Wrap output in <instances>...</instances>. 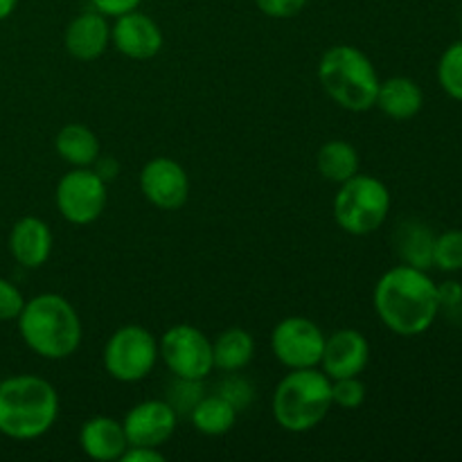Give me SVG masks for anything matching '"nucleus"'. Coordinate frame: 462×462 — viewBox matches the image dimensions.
Listing matches in <instances>:
<instances>
[{
  "instance_id": "39448f33",
  "label": "nucleus",
  "mask_w": 462,
  "mask_h": 462,
  "mask_svg": "<svg viewBox=\"0 0 462 462\" xmlns=\"http://www.w3.org/2000/svg\"><path fill=\"white\" fill-rule=\"evenodd\" d=\"M319 81L334 104L352 113L374 108L379 75L374 63L355 45H334L320 57Z\"/></svg>"
},
{
  "instance_id": "c85d7f7f",
  "label": "nucleus",
  "mask_w": 462,
  "mask_h": 462,
  "mask_svg": "<svg viewBox=\"0 0 462 462\" xmlns=\"http://www.w3.org/2000/svg\"><path fill=\"white\" fill-rule=\"evenodd\" d=\"M25 298H23L21 289L7 278H0V323H9L21 316Z\"/></svg>"
},
{
  "instance_id": "20e7f679",
  "label": "nucleus",
  "mask_w": 462,
  "mask_h": 462,
  "mask_svg": "<svg viewBox=\"0 0 462 462\" xmlns=\"http://www.w3.org/2000/svg\"><path fill=\"white\" fill-rule=\"evenodd\" d=\"M332 379L320 368L289 370L273 391V418L289 433H307L332 411Z\"/></svg>"
},
{
  "instance_id": "1a4fd4ad",
  "label": "nucleus",
  "mask_w": 462,
  "mask_h": 462,
  "mask_svg": "<svg viewBox=\"0 0 462 462\" xmlns=\"http://www.w3.org/2000/svg\"><path fill=\"white\" fill-rule=\"evenodd\" d=\"M106 180L90 167H72L57 183L54 203L68 224L88 226L106 210Z\"/></svg>"
},
{
  "instance_id": "2f4dec72",
  "label": "nucleus",
  "mask_w": 462,
  "mask_h": 462,
  "mask_svg": "<svg viewBox=\"0 0 462 462\" xmlns=\"http://www.w3.org/2000/svg\"><path fill=\"white\" fill-rule=\"evenodd\" d=\"M122 462H165V454L158 447L129 445L122 454Z\"/></svg>"
},
{
  "instance_id": "f03ea898",
  "label": "nucleus",
  "mask_w": 462,
  "mask_h": 462,
  "mask_svg": "<svg viewBox=\"0 0 462 462\" xmlns=\"http://www.w3.org/2000/svg\"><path fill=\"white\" fill-rule=\"evenodd\" d=\"M16 323L23 343L48 361H61L75 355L84 337L79 314L59 293H39L25 300Z\"/></svg>"
},
{
  "instance_id": "5701e85b",
  "label": "nucleus",
  "mask_w": 462,
  "mask_h": 462,
  "mask_svg": "<svg viewBox=\"0 0 462 462\" xmlns=\"http://www.w3.org/2000/svg\"><path fill=\"white\" fill-rule=\"evenodd\" d=\"M359 152L347 140H328L316 153V170L323 179L341 185L359 174Z\"/></svg>"
},
{
  "instance_id": "9b49d317",
  "label": "nucleus",
  "mask_w": 462,
  "mask_h": 462,
  "mask_svg": "<svg viewBox=\"0 0 462 462\" xmlns=\"http://www.w3.org/2000/svg\"><path fill=\"white\" fill-rule=\"evenodd\" d=\"M140 192L158 210H179L188 203L189 176L174 158H152L140 171Z\"/></svg>"
},
{
  "instance_id": "4468645a",
  "label": "nucleus",
  "mask_w": 462,
  "mask_h": 462,
  "mask_svg": "<svg viewBox=\"0 0 462 462\" xmlns=\"http://www.w3.org/2000/svg\"><path fill=\"white\" fill-rule=\"evenodd\" d=\"M370 361V343L359 329H337L325 337L323 359L319 368L329 379L361 377Z\"/></svg>"
},
{
  "instance_id": "bb28decb",
  "label": "nucleus",
  "mask_w": 462,
  "mask_h": 462,
  "mask_svg": "<svg viewBox=\"0 0 462 462\" xmlns=\"http://www.w3.org/2000/svg\"><path fill=\"white\" fill-rule=\"evenodd\" d=\"M217 395L228 400L242 413L246 406H251L255 402V386L248 379L239 377L237 373H226V379L217 386Z\"/></svg>"
},
{
  "instance_id": "2eb2a0df",
  "label": "nucleus",
  "mask_w": 462,
  "mask_h": 462,
  "mask_svg": "<svg viewBox=\"0 0 462 462\" xmlns=\"http://www.w3.org/2000/svg\"><path fill=\"white\" fill-rule=\"evenodd\" d=\"M108 43H111V25H108V18L97 9H88L72 18L63 34V45H66L68 54L79 61L99 59L106 52Z\"/></svg>"
},
{
  "instance_id": "cd10ccee",
  "label": "nucleus",
  "mask_w": 462,
  "mask_h": 462,
  "mask_svg": "<svg viewBox=\"0 0 462 462\" xmlns=\"http://www.w3.org/2000/svg\"><path fill=\"white\" fill-rule=\"evenodd\" d=\"M365 402V383L359 377L332 379V404L343 411L361 409Z\"/></svg>"
},
{
  "instance_id": "0eeeda50",
  "label": "nucleus",
  "mask_w": 462,
  "mask_h": 462,
  "mask_svg": "<svg viewBox=\"0 0 462 462\" xmlns=\"http://www.w3.org/2000/svg\"><path fill=\"white\" fill-rule=\"evenodd\" d=\"M158 341L143 325H122L108 337L102 352V364L108 377L120 383H135L147 379L156 368Z\"/></svg>"
},
{
  "instance_id": "ddd939ff",
  "label": "nucleus",
  "mask_w": 462,
  "mask_h": 462,
  "mask_svg": "<svg viewBox=\"0 0 462 462\" xmlns=\"http://www.w3.org/2000/svg\"><path fill=\"white\" fill-rule=\"evenodd\" d=\"M111 43L125 57L147 61L161 52L165 39H162L161 25L152 16L134 9L116 18L111 25Z\"/></svg>"
},
{
  "instance_id": "c756f323",
  "label": "nucleus",
  "mask_w": 462,
  "mask_h": 462,
  "mask_svg": "<svg viewBox=\"0 0 462 462\" xmlns=\"http://www.w3.org/2000/svg\"><path fill=\"white\" fill-rule=\"evenodd\" d=\"M255 5L269 18H293L305 9L307 0H255Z\"/></svg>"
},
{
  "instance_id": "a878e982",
  "label": "nucleus",
  "mask_w": 462,
  "mask_h": 462,
  "mask_svg": "<svg viewBox=\"0 0 462 462\" xmlns=\"http://www.w3.org/2000/svg\"><path fill=\"white\" fill-rule=\"evenodd\" d=\"M170 386L167 393V404L176 411V415H189V411L199 404L203 397V382H192V379H179Z\"/></svg>"
},
{
  "instance_id": "6e6552de",
  "label": "nucleus",
  "mask_w": 462,
  "mask_h": 462,
  "mask_svg": "<svg viewBox=\"0 0 462 462\" xmlns=\"http://www.w3.org/2000/svg\"><path fill=\"white\" fill-rule=\"evenodd\" d=\"M158 355L174 377L206 382L215 370L212 341L199 328L174 325L158 341Z\"/></svg>"
},
{
  "instance_id": "aec40b11",
  "label": "nucleus",
  "mask_w": 462,
  "mask_h": 462,
  "mask_svg": "<svg viewBox=\"0 0 462 462\" xmlns=\"http://www.w3.org/2000/svg\"><path fill=\"white\" fill-rule=\"evenodd\" d=\"M237 415L239 411L228 400L215 393V395H203L199 404L189 411L188 418L201 436L219 438L233 431Z\"/></svg>"
},
{
  "instance_id": "412c9836",
  "label": "nucleus",
  "mask_w": 462,
  "mask_h": 462,
  "mask_svg": "<svg viewBox=\"0 0 462 462\" xmlns=\"http://www.w3.org/2000/svg\"><path fill=\"white\" fill-rule=\"evenodd\" d=\"M212 355H215V368L224 373H239L255 356V338L242 328L224 329L212 341Z\"/></svg>"
},
{
  "instance_id": "a211bd4d",
  "label": "nucleus",
  "mask_w": 462,
  "mask_h": 462,
  "mask_svg": "<svg viewBox=\"0 0 462 462\" xmlns=\"http://www.w3.org/2000/svg\"><path fill=\"white\" fill-rule=\"evenodd\" d=\"M374 106L391 120L404 122L418 116L424 106V93L411 77H388L379 81Z\"/></svg>"
},
{
  "instance_id": "7ed1b4c3",
  "label": "nucleus",
  "mask_w": 462,
  "mask_h": 462,
  "mask_svg": "<svg viewBox=\"0 0 462 462\" xmlns=\"http://www.w3.org/2000/svg\"><path fill=\"white\" fill-rule=\"evenodd\" d=\"M59 418V393L48 379L14 374L0 382V433L12 440H36Z\"/></svg>"
},
{
  "instance_id": "4be33fe9",
  "label": "nucleus",
  "mask_w": 462,
  "mask_h": 462,
  "mask_svg": "<svg viewBox=\"0 0 462 462\" xmlns=\"http://www.w3.org/2000/svg\"><path fill=\"white\" fill-rule=\"evenodd\" d=\"M397 253H400L402 262L415 269L429 271L433 266V244H436V235L422 221H406L397 230Z\"/></svg>"
},
{
  "instance_id": "f3484780",
  "label": "nucleus",
  "mask_w": 462,
  "mask_h": 462,
  "mask_svg": "<svg viewBox=\"0 0 462 462\" xmlns=\"http://www.w3.org/2000/svg\"><path fill=\"white\" fill-rule=\"evenodd\" d=\"M79 447L90 460L113 462L122 458L129 440H126L120 420L108 418V415H95L81 424Z\"/></svg>"
},
{
  "instance_id": "9d476101",
  "label": "nucleus",
  "mask_w": 462,
  "mask_h": 462,
  "mask_svg": "<svg viewBox=\"0 0 462 462\" xmlns=\"http://www.w3.org/2000/svg\"><path fill=\"white\" fill-rule=\"evenodd\" d=\"M325 332L305 316L282 319L271 332V350L289 370L319 368L323 359Z\"/></svg>"
},
{
  "instance_id": "dca6fc26",
  "label": "nucleus",
  "mask_w": 462,
  "mask_h": 462,
  "mask_svg": "<svg viewBox=\"0 0 462 462\" xmlns=\"http://www.w3.org/2000/svg\"><path fill=\"white\" fill-rule=\"evenodd\" d=\"M9 253L23 269H41L52 255V230L39 217H21L9 230Z\"/></svg>"
},
{
  "instance_id": "72a5a7b5",
  "label": "nucleus",
  "mask_w": 462,
  "mask_h": 462,
  "mask_svg": "<svg viewBox=\"0 0 462 462\" xmlns=\"http://www.w3.org/2000/svg\"><path fill=\"white\" fill-rule=\"evenodd\" d=\"M93 167H95V171H97V174L102 176L104 180H106V183L113 179V176L117 174V161H116V158L104 156V161H102V153H99V158L95 161Z\"/></svg>"
},
{
  "instance_id": "b1692460",
  "label": "nucleus",
  "mask_w": 462,
  "mask_h": 462,
  "mask_svg": "<svg viewBox=\"0 0 462 462\" xmlns=\"http://www.w3.org/2000/svg\"><path fill=\"white\" fill-rule=\"evenodd\" d=\"M438 81L456 102H462V41H456L438 61Z\"/></svg>"
},
{
  "instance_id": "7c9ffc66",
  "label": "nucleus",
  "mask_w": 462,
  "mask_h": 462,
  "mask_svg": "<svg viewBox=\"0 0 462 462\" xmlns=\"http://www.w3.org/2000/svg\"><path fill=\"white\" fill-rule=\"evenodd\" d=\"M90 3H93V9H97L106 18H117L122 14H129L134 9H138L143 0H90Z\"/></svg>"
},
{
  "instance_id": "6ab92c4d",
  "label": "nucleus",
  "mask_w": 462,
  "mask_h": 462,
  "mask_svg": "<svg viewBox=\"0 0 462 462\" xmlns=\"http://www.w3.org/2000/svg\"><path fill=\"white\" fill-rule=\"evenodd\" d=\"M54 149L61 156V161L72 167H93L102 153L95 131L86 125H79V122H72V125L59 129L57 138H54Z\"/></svg>"
},
{
  "instance_id": "f704fd0d",
  "label": "nucleus",
  "mask_w": 462,
  "mask_h": 462,
  "mask_svg": "<svg viewBox=\"0 0 462 462\" xmlns=\"http://www.w3.org/2000/svg\"><path fill=\"white\" fill-rule=\"evenodd\" d=\"M18 0H0V23L5 21V18H9L14 14V9H16Z\"/></svg>"
},
{
  "instance_id": "393cba45",
  "label": "nucleus",
  "mask_w": 462,
  "mask_h": 462,
  "mask_svg": "<svg viewBox=\"0 0 462 462\" xmlns=\"http://www.w3.org/2000/svg\"><path fill=\"white\" fill-rule=\"evenodd\" d=\"M433 266L445 273L462 271V230H445L433 244Z\"/></svg>"
},
{
  "instance_id": "f257e3e1",
  "label": "nucleus",
  "mask_w": 462,
  "mask_h": 462,
  "mask_svg": "<svg viewBox=\"0 0 462 462\" xmlns=\"http://www.w3.org/2000/svg\"><path fill=\"white\" fill-rule=\"evenodd\" d=\"M373 305L379 320L397 337H420L442 310L431 275L409 264L393 266L377 280Z\"/></svg>"
},
{
  "instance_id": "423d86ee",
  "label": "nucleus",
  "mask_w": 462,
  "mask_h": 462,
  "mask_svg": "<svg viewBox=\"0 0 462 462\" xmlns=\"http://www.w3.org/2000/svg\"><path fill=\"white\" fill-rule=\"evenodd\" d=\"M391 206L393 199L383 180L368 174H355L338 185L334 197V219L347 235L365 237L386 224Z\"/></svg>"
},
{
  "instance_id": "f8f14e48",
  "label": "nucleus",
  "mask_w": 462,
  "mask_h": 462,
  "mask_svg": "<svg viewBox=\"0 0 462 462\" xmlns=\"http://www.w3.org/2000/svg\"><path fill=\"white\" fill-rule=\"evenodd\" d=\"M179 415L167 400H144L135 404L122 420L129 445L158 447L161 449L174 436Z\"/></svg>"
},
{
  "instance_id": "473e14b6",
  "label": "nucleus",
  "mask_w": 462,
  "mask_h": 462,
  "mask_svg": "<svg viewBox=\"0 0 462 462\" xmlns=\"http://www.w3.org/2000/svg\"><path fill=\"white\" fill-rule=\"evenodd\" d=\"M440 296V307H456L462 302V284L460 282H445L438 287Z\"/></svg>"
}]
</instances>
